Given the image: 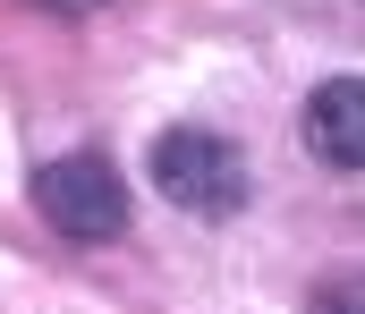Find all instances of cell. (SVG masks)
I'll return each mask as SVG.
<instances>
[{
    "instance_id": "6da1fadb",
    "label": "cell",
    "mask_w": 365,
    "mask_h": 314,
    "mask_svg": "<svg viewBox=\"0 0 365 314\" xmlns=\"http://www.w3.org/2000/svg\"><path fill=\"white\" fill-rule=\"evenodd\" d=\"M153 187L179 212L230 221V212L247 204L255 170H247V153H238L230 136H212V127H162V136H153Z\"/></svg>"
},
{
    "instance_id": "7a4b0ae2",
    "label": "cell",
    "mask_w": 365,
    "mask_h": 314,
    "mask_svg": "<svg viewBox=\"0 0 365 314\" xmlns=\"http://www.w3.org/2000/svg\"><path fill=\"white\" fill-rule=\"evenodd\" d=\"M34 204H43V221H51L60 238H77V246L128 229V187H119V170H110L102 153H60V162H43V170H34Z\"/></svg>"
},
{
    "instance_id": "3957f363",
    "label": "cell",
    "mask_w": 365,
    "mask_h": 314,
    "mask_svg": "<svg viewBox=\"0 0 365 314\" xmlns=\"http://www.w3.org/2000/svg\"><path fill=\"white\" fill-rule=\"evenodd\" d=\"M306 145H314L340 179L365 170V85L357 77H331V85L306 94Z\"/></svg>"
}]
</instances>
